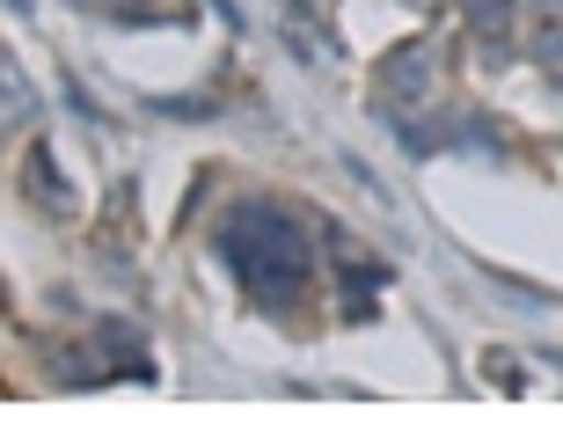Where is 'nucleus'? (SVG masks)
Segmentation results:
<instances>
[{"mask_svg":"<svg viewBox=\"0 0 563 439\" xmlns=\"http://www.w3.org/2000/svg\"><path fill=\"white\" fill-rule=\"evenodd\" d=\"M220 264L234 272V286L250 293L264 315H292L314 286V234L308 220H292L272 198H242L212 234Z\"/></svg>","mask_w":563,"mask_h":439,"instance_id":"obj_1","label":"nucleus"},{"mask_svg":"<svg viewBox=\"0 0 563 439\" xmlns=\"http://www.w3.org/2000/svg\"><path fill=\"white\" fill-rule=\"evenodd\" d=\"M74 8H81V15H103V22H154L146 15L154 0H74Z\"/></svg>","mask_w":563,"mask_h":439,"instance_id":"obj_2","label":"nucleus"},{"mask_svg":"<svg viewBox=\"0 0 563 439\" xmlns=\"http://www.w3.org/2000/svg\"><path fill=\"white\" fill-rule=\"evenodd\" d=\"M461 15L476 22V30H505L512 22V0H461Z\"/></svg>","mask_w":563,"mask_h":439,"instance_id":"obj_3","label":"nucleus"}]
</instances>
